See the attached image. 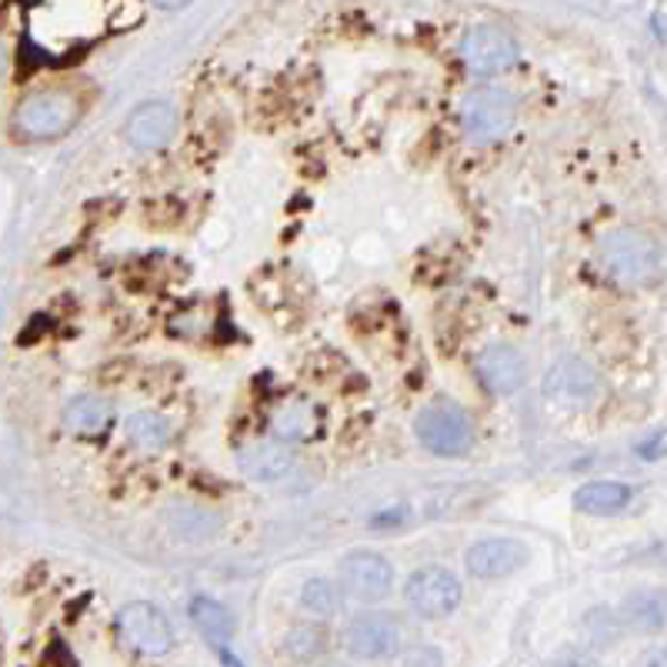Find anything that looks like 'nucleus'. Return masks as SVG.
I'll return each instance as SVG.
<instances>
[{
	"mask_svg": "<svg viewBox=\"0 0 667 667\" xmlns=\"http://www.w3.org/2000/svg\"><path fill=\"white\" fill-rule=\"evenodd\" d=\"M598 264L621 284H648L661 274V247L648 230L618 227L598 241Z\"/></svg>",
	"mask_w": 667,
	"mask_h": 667,
	"instance_id": "1",
	"label": "nucleus"
},
{
	"mask_svg": "<svg viewBox=\"0 0 667 667\" xmlns=\"http://www.w3.org/2000/svg\"><path fill=\"white\" fill-rule=\"evenodd\" d=\"M80 117V100L70 90L43 87L27 94L13 110V130L27 140H50L67 134Z\"/></svg>",
	"mask_w": 667,
	"mask_h": 667,
	"instance_id": "2",
	"label": "nucleus"
},
{
	"mask_svg": "<svg viewBox=\"0 0 667 667\" xmlns=\"http://www.w3.org/2000/svg\"><path fill=\"white\" fill-rule=\"evenodd\" d=\"M414 431H418V441L438 458H461L474 444L471 418L451 401H434V404L421 408Z\"/></svg>",
	"mask_w": 667,
	"mask_h": 667,
	"instance_id": "3",
	"label": "nucleus"
},
{
	"mask_svg": "<svg viewBox=\"0 0 667 667\" xmlns=\"http://www.w3.org/2000/svg\"><path fill=\"white\" fill-rule=\"evenodd\" d=\"M518 117V97L504 87H478L461 104V124L471 140H498Z\"/></svg>",
	"mask_w": 667,
	"mask_h": 667,
	"instance_id": "4",
	"label": "nucleus"
},
{
	"mask_svg": "<svg viewBox=\"0 0 667 667\" xmlns=\"http://www.w3.org/2000/svg\"><path fill=\"white\" fill-rule=\"evenodd\" d=\"M117 635L130 651L144 658H164L174 648V628L167 615L147 601H134L117 611Z\"/></svg>",
	"mask_w": 667,
	"mask_h": 667,
	"instance_id": "5",
	"label": "nucleus"
},
{
	"mask_svg": "<svg viewBox=\"0 0 667 667\" xmlns=\"http://www.w3.org/2000/svg\"><path fill=\"white\" fill-rule=\"evenodd\" d=\"M461 595H464L461 581L448 568H438V565L414 571L404 585V598H408L411 611L428 621H438V618H448L451 611H458Z\"/></svg>",
	"mask_w": 667,
	"mask_h": 667,
	"instance_id": "6",
	"label": "nucleus"
},
{
	"mask_svg": "<svg viewBox=\"0 0 667 667\" xmlns=\"http://www.w3.org/2000/svg\"><path fill=\"white\" fill-rule=\"evenodd\" d=\"M461 60L478 77L501 73L518 63V40L498 23H474L461 40Z\"/></svg>",
	"mask_w": 667,
	"mask_h": 667,
	"instance_id": "7",
	"label": "nucleus"
},
{
	"mask_svg": "<svg viewBox=\"0 0 667 667\" xmlns=\"http://www.w3.org/2000/svg\"><path fill=\"white\" fill-rule=\"evenodd\" d=\"M545 394L565 408H591L601 394V377L585 357H561L545 374Z\"/></svg>",
	"mask_w": 667,
	"mask_h": 667,
	"instance_id": "8",
	"label": "nucleus"
},
{
	"mask_svg": "<svg viewBox=\"0 0 667 667\" xmlns=\"http://www.w3.org/2000/svg\"><path fill=\"white\" fill-rule=\"evenodd\" d=\"M341 585L357 601H384L394 588V568L374 551H354L341 561Z\"/></svg>",
	"mask_w": 667,
	"mask_h": 667,
	"instance_id": "9",
	"label": "nucleus"
},
{
	"mask_svg": "<svg viewBox=\"0 0 667 667\" xmlns=\"http://www.w3.org/2000/svg\"><path fill=\"white\" fill-rule=\"evenodd\" d=\"M344 648L351 658L357 661H384L391 655H398L401 648V631L394 621H388L384 615H364L354 618L344 631Z\"/></svg>",
	"mask_w": 667,
	"mask_h": 667,
	"instance_id": "10",
	"label": "nucleus"
},
{
	"mask_svg": "<svg viewBox=\"0 0 667 667\" xmlns=\"http://www.w3.org/2000/svg\"><path fill=\"white\" fill-rule=\"evenodd\" d=\"M531 551L518 538H484L468 551V571L481 581L511 578L528 565Z\"/></svg>",
	"mask_w": 667,
	"mask_h": 667,
	"instance_id": "11",
	"label": "nucleus"
},
{
	"mask_svg": "<svg viewBox=\"0 0 667 667\" xmlns=\"http://www.w3.org/2000/svg\"><path fill=\"white\" fill-rule=\"evenodd\" d=\"M478 377L484 391L504 398L524 388L528 381V361L514 344H491L478 354Z\"/></svg>",
	"mask_w": 667,
	"mask_h": 667,
	"instance_id": "12",
	"label": "nucleus"
},
{
	"mask_svg": "<svg viewBox=\"0 0 667 667\" xmlns=\"http://www.w3.org/2000/svg\"><path fill=\"white\" fill-rule=\"evenodd\" d=\"M174 130H177V110L167 100H147V104H140L137 110H130V117L124 124L127 144L137 147V150H157V147H164L174 137Z\"/></svg>",
	"mask_w": 667,
	"mask_h": 667,
	"instance_id": "13",
	"label": "nucleus"
},
{
	"mask_svg": "<svg viewBox=\"0 0 667 667\" xmlns=\"http://www.w3.org/2000/svg\"><path fill=\"white\" fill-rule=\"evenodd\" d=\"M237 468H241L251 481L271 484V481H281V478L291 474L294 454H291L281 441L257 438V441L241 444V451H237Z\"/></svg>",
	"mask_w": 667,
	"mask_h": 667,
	"instance_id": "14",
	"label": "nucleus"
},
{
	"mask_svg": "<svg viewBox=\"0 0 667 667\" xmlns=\"http://www.w3.org/2000/svg\"><path fill=\"white\" fill-rule=\"evenodd\" d=\"M631 504V488L628 484H618V481H591L585 488L575 491V508L581 514H598V518H608V514H618Z\"/></svg>",
	"mask_w": 667,
	"mask_h": 667,
	"instance_id": "15",
	"label": "nucleus"
},
{
	"mask_svg": "<svg viewBox=\"0 0 667 667\" xmlns=\"http://www.w3.org/2000/svg\"><path fill=\"white\" fill-rule=\"evenodd\" d=\"M317 411H314V404L311 401H284L274 414H271V428H274V434L277 438H284V441H307V438H314L317 434Z\"/></svg>",
	"mask_w": 667,
	"mask_h": 667,
	"instance_id": "16",
	"label": "nucleus"
},
{
	"mask_svg": "<svg viewBox=\"0 0 667 667\" xmlns=\"http://www.w3.org/2000/svg\"><path fill=\"white\" fill-rule=\"evenodd\" d=\"M187 615H190L194 628H197L214 648H224V645L234 638V615H230L224 605H217L214 598H194L190 608H187Z\"/></svg>",
	"mask_w": 667,
	"mask_h": 667,
	"instance_id": "17",
	"label": "nucleus"
},
{
	"mask_svg": "<svg viewBox=\"0 0 667 667\" xmlns=\"http://www.w3.org/2000/svg\"><path fill=\"white\" fill-rule=\"evenodd\" d=\"M114 418V408L97 394H80L63 408V424L73 434H100Z\"/></svg>",
	"mask_w": 667,
	"mask_h": 667,
	"instance_id": "18",
	"label": "nucleus"
},
{
	"mask_svg": "<svg viewBox=\"0 0 667 667\" xmlns=\"http://www.w3.org/2000/svg\"><path fill=\"white\" fill-rule=\"evenodd\" d=\"M167 524L177 538H190V541H200V538H210L217 528H220V518L197 508V504H177L170 508L167 514Z\"/></svg>",
	"mask_w": 667,
	"mask_h": 667,
	"instance_id": "19",
	"label": "nucleus"
},
{
	"mask_svg": "<svg viewBox=\"0 0 667 667\" xmlns=\"http://www.w3.org/2000/svg\"><path fill=\"white\" fill-rule=\"evenodd\" d=\"M127 438L137 444V448H147V451H160L167 441H170V424L164 414L157 411H137L127 418Z\"/></svg>",
	"mask_w": 667,
	"mask_h": 667,
	"instance_id": "20",
	"label": "nucleus"
},
{
	"mask_svg": "<svg viewBox=\"0 0 667 667\" xmlns=\"http://www.w3.org/2000/svg\"><path fill=\"white\" fill-rule=\"evenodd\" d=\"M324 648H327V631L317 625H297L284 638V651L294 661H314V658H321Z\"/></svg>",
	"mask_w": 667,
	"mask_h": 667,
	"instance_id": "21",
	"label": "nucleus"
},
{
	"mask_svg": "<svg viewBox=\"0 0 667 667\" xmlns=\"http://www.w3.org/2000/svg\"><path fill=\"white\" fill-rule=\"evenodd\" d=\"M301 608L317 615V618H334L341 611V595L331 581L324 578H311L301 591Z\"/></svg>",
	"mask_w": 667,
	"mask_h": 667,
	"instance_id": "22",
	"label": "nucleus"
},
{
	"mask_svg": "<svg viewBox=\"0 0 667 667\" xmlns=\"http://www.w3.org/2000/svg\"><path fill=\"white\" fill-rule=\"evenodd\" d=\"M441 665H444V658H441V651L431 648V645H418V648H411V651L404 655V667H441Z\"/></svg>",
	"mask_w": 667,
	"mask_h": 667,
	"instance_id": "23",
	"label": "nucleus"
},
{
	"mask_svg": "<svg viewBox=\"0 0 667 667\" xmlns=\"http://www.w3.org/2000/svg\"><path fill=\"white\" fill-rule=\"evenodd\" d=\"M638 454H641V458H648V461H658V458L665 454V431H655V438H651L648 444H641V448H638Z\"/></svg>",
	"mask_w": 667,
	"mask_h": 667,
	"instance_id": "24",
	"label": "nucleus"
},
{
	"mask_svg": "<svg viewBox=\"0 0 667 667\" xmlns=\"http://www.w3.org/2000/svg\"><path fill=\"white\" fill-rule=\"evenodd\" d=\"M220 667H244L241 658H234L230 651H220Z\"/></svg>",
	"mask_w": 667,
	"mask_h": 667,
	"instance_id": "25",
	"label": "nucleus"
},
{
	"mask_svg": "<svg viewBox=\"0 0 667 667\" xmlns=\"http://www.w3.org/2000/svg\"><path fill=\"white\" fill-rule=\"evenodd\" d=\"M558 667H598L595 661H585V658H565Z\"/></svg>",
	"mask_w": 667,
	"mask_h": 667,
	"instance_id": "26",
	"label": "nucleus"
},
{
	"mask_svg": "<svg viewBox=\"0 0 667 667\" xmlns=\"http://www.w3.org/2000/svg\"><path fill=\"white\" fill-rule=\"evenodd\" d=\"M655 33H658V37H665V20H661V13L655 17Z\"/></svg>",
	"mask_w": 667,
	"mask_h": 667,
	"instance_id": "27",
	"label": "nucleus"
},
{
	"mask_svg": "<svg viewBox=\"0 0 667 667\" xmlns=\"http://www.w3.org/2000/svg\"><path fill=\"white\" fill-rule=\"evenodd\" d=\"M3 70H7V47L0 43V77H3Z\"/></svg>",
	"mask_w": 667,
	"mask_h": 667,
	"instance_id": "28",
	"label": "nucleus"
},
{
	"mask_svg": "<svg viewBox=\"0 0 667 667\" xmlns=\"http://www.w3.org/2000/svg\"><path fill=\"white\" fill-rule=\"evenodd\" d=\"M324 667H344V665H334V661H331V665H324Z\"/></svg>",
	"mask_w": 667,
	"mask_h": 667,
	"instance_id": "29",
	"label": "nucleus"
}]
</instances>
